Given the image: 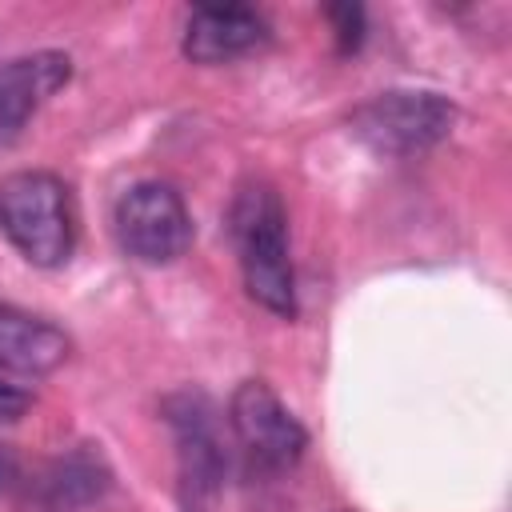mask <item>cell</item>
Listing matches in <instances>:
<instances>
[{"label":"cell","mask_w":512,"mask_h":512,"mask_svg":"<svg viewBox=\"0 0 512 512\" xmlns=\"http://www.w3.org/2000/svg\"><path fill=\"white\" fill-rule=\"evenodd\" d=\"M228 424H232V436L240 440V448L248 452V460L268 472L292 468L308 448L304 424L288 412V404L264 380H244L232 392Z\"/></svg>","instance_id":"obj_6"},{"label":"cell","mask_w":512,"mask_h":512,"mask_svg":"<svg viewBox=\"0 0 512 512\" xmlns=\"http://www.w3.org/2000/svg\"><path fill=\"white\" fill-rule=\"evenodd\" d=\"M28 408H32V388L12 376H0V424L20 420Z\"/></svg>","instance_id":"obj_11"},{"label":"cell","mask_w":512,"mask_h":512,"mask_svg":"<svg viewBox=\"0 0 512 512\" xmlns=\"http://www.w3.org/2000/svg\"><path fill=\"white\" fill-rule=\"evenodd\" d=\"M68 352H72V340L56 324L0 304V376L32 384L56 372L68 360Z\"/></svg>","instance_id":"obj_9"},{"label":"cell","mask_w":512,"mask_h":512,"mask_svg":"<svg viewBox=\"0 0 512 512\" xmlns=\"http://www.w3.org/2000/svg\"><path fill=\"white\" fill-rule=\"evenodd\" d=\"M116 240L140 264H172L192 244L184 196L164 180H140L116 200Z\"/></svg>","instance_id":"obj_5"},{"label":"cell","mask_w":512,"mask_h":512,"mask_svg":"<svg viewBox=\"0 0 512 512\" xmlns=\"http://www.w3.org/2000/svg\"><path fill=\"white\" fill-rule=\"evenodd\" d=\"M332 32H336V48L340 52H356L364 44V8L360 4H332L328 8Z\"/></svg>","instance_id":"obj_10"},{"label":"cell","mask_w":512,"mask_h":512,"mask_svg":"<svg viewBox=\"0 0 512 512\" xmlns=\"http://www.w3.org/2000/svg\"><path fill=\"white\" fill-rule=\"evenodd\" d=\"M268 20L252 4H200L184 20V56L192 64H228L268 44Z\"/></svg>","instance_id":"obj_7"},{"label":"cell","mask_w":512,"mask_h":512,"mask_svg":"<svg viewBox=\"0 0 512 512\" xmlns=\"http://www.w3.org/2000/svg\"><path fill=\"white\" fill-rule=\"evenodd\" d=\"M232 248L240 256L248 296L276 312L296 316V272L288 256V212L268 184H248L236 192L228 212Z\"/></svg>","instance_id":"obj_1"},{"label":"cell","mask_w":512,"mask_h":512,"mask_svg":"<svg viewBox=\"0 0 512 512\" xmlns=\"http://www.w3.org/2000/svg\"><path fill=\"white\" fill-rule=\"evenodd\" d=\"M12 480V456L4 452V444H0V488Z\"/></svg>","instance_id":"obj_12"},{"label":"cell","mask_w":512,"mask_h":512,"mask_svg":"<svg viewBox=\"0 0 512 512\" xmlns=\"http://www.w3.org/2000/svg\"><path fill=\"white\" fill-rule=\"evenodd\" d=\"M456 124V104L440 92L392 88L352 108L348 128L380 156H412L440 144Z\"/></svg>","instance_id":"obj_4"},{"label":"cell","mask_w":512,"mask_h":512,"mask_svg":"<svg viewBox=\"0 0 512 512\" xmlns=\"http://www.w3.org/2000/svg\"><path fill=\"white\" fill-rule=\"evenodd\" d=\"M72 76L68 52H32L0 64V140H12L36 108L56 96Z\"/></svg>","instance_id":"obj_8"},{"label":"cell","mask_w":512,"mask_h":512,"mask_svg":"<svg viewBox=\"0 0 512 512\" xmlns=\"http://www.w3.org/2000/svg\"><path fill=\"white\" fill-rule=\"evenodd\" d=\"M0 232L36 268H60L76 248V208L60 176L24 168L0 180Z\"/></svg>","instance_id":"obj_2"},{"label":"cell","mask_w":512,"mask_h":512,"mask_svg":"<svg viewBox=\"0 0 512 512\" xmlns=\"http://www.w3.org/2000/svg\"><path fill=\"white\" fill-rule=\"evenodd\" d=\"M164 424L172 428L176 440V496L184 512H216L220 492H224V472H228V452L216 420V404L196 392L180 388L164 396L160 404Z\"/></svg>","instance_id":"obj_3"}]
</instances>
